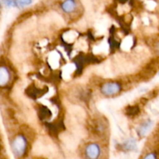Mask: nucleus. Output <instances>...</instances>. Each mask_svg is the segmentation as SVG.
<instances>
[{"label":"nucleus","instance_id":"obj_2","mask_svg":"<svg viewBox=\"0 0 159 159\" xmlns=\"http://www.w3.org/2000/svg\"><path fill=\"white\" fill-rule=\"evenodd\" d=\"M52 25L59 28L65 26V21L62 17L59 14L54 12L47 14L41 19V21H40V27L46 30Z\"/></svg>","mask_w":159,"mask_h":159},{"label":"nucleus","instance_id":"obj_15","mask_svg":"<svg viewBox=\"0 0 159 159\" xmlns=\"http://www.w3.org/2000/svg\"><path fill=\"white\" fill-rule=\"evenodd\" d=\"M32 2V0H17V4L20 6H27Z\"/></svg>","mask_w":159,"mask_h":159},{"label":"nucleus","instance_id":"obj_14","mask_svg":"<svg viewBox=\"0 0 159 159\" xmlns=\"http://www.w3.org/2000/svg\"><path fill=\"white\" fill-rule=\"evenodd\" d=\"M9 79V71L6 69L5 68L2 67L0 68V85L2 86L5 85Z\"/></svg>","mask_w":159,"mask_h":159},{"label":"nucleus","instance_id":"obj_16","mask_svg":"<svg viewBox=\"0 0 159 159\" xmlns=\"http://www.w3.org/2000/svg\"><path fill=\"white\" fill-rule=\"evenodd\" d=\"M143 159H158V158L155 153H149Z\"/></svg>","mask_w":159,"mask_h":159},{"label":"nucleus","instance_id":"obj_10","mask_svg":"<svg viewBox=\"0 0 159 159\" xmlns=\"http://www.w3.org/2000/svg\"><path fill=\"white\" fill-rule=\"evenodd\" d=\"M85 154L87 159H99L100 156V148L97 144H91L86 147Z\"/></svg>","mask_w":159,"mask_h":159},{"label":"nucleus","instance_id":"obj_7","mask_svg":"<svg viewBox=\"0 0 159 159\" xmlns=\"http://www.w3.org/2000/svg\"><path fill=\"white\" fill-rule=\"evenodd\" d=\"M59 138L64 145L69 150H75L79 145V138L69 132H62Z\"/></svg>","mask_w":159,"mask_h":159},{"label":"nucleus","instance_id":"obj_12","mask_svg":"<svg viewBox=\"0 0 159 159\" xmlns=\"http://www.w3.org/2000/svg\"><path fill=\"white\" fill-rule=\"evenodd\" d=\"M119 91L120 85L114 82L105 84L102 88V92L106 95H114Z\"/></svg>","mask_w":159,"mask_h":159},{"label":"nucleus","instance_id":"obj_3","mask_svg":"<svg viewBox=\"0 0 159 159\" xmlns=\"http://www.w3.org/2000/svg\"><path fill=\"white\" fill-rule=\"evenodd\" d=\"M37 26V20L36 18L32 17L28 20H26L23 24L20 26V27L18 30H16L15 34V38L19 41H22L23 37L29 33L32 32L35 29Z\"/></svg>","mask_w":159,"mask_h":159},{"label":"nucleus","instance_id":"obj_13","mask_svg":"<svg viewBox=\"0 0 159 159\" xmlns=\"http://www.w3.org/2000/svg\"><path fill=\"white\" fill-rule=\"evenodd\" d=\"M61 8L65 12H71L75 9L76 2L75 0H65L61 5Z\"/></svg>","mask_w":159,"mask_h":159},{"label":"nucleus","instance_id":"obj_4","mask_svg":"<svg viewBox=\"0 0 159 159\" xmlns=\"http://www.w3.org/2000/svg\"><path fill=\"white\" fill-rule=\"evenodd\" d=\"M115 68L118 73L128 74L134 71L135 67L125 57L118 54L115 56Z\"/></svg>","mask_w":159,"mask_h":159},{"label":"nucleus","instance_id":"obj_9","mask_svg":"<svg viewBox=\"0 0 159 159\" xmlns=\"http://www.w3.org/2000/svg\"><path fill=\"white\" fill-rule=\"evenodd\" d=\"M12 56L17 61L25 60L28 56V49L24 44L19 43L12 49Z\"/></svg>","mask_w":159,"mask_h":159},{"label":"nucleus","instance_id":"obj_5","mask_svg":"<svg viewBox=\"0 0 159 159\" xmlns=\"http://www.w3.org/2000/svg\"><path fill=\"white\" fill-rule=\"evenodd\" d=\"M66 124L68 126V129L70 130L71 133L77 137L79 139L84 138L87 136V131L85 127L81 124L80 122L75 120L71 119V117L68 116L66 119Z\"/></svg>","mask_w":159,"mask_h":159},{"label":"nucleus","instance_id":"obj_8","mask_svg":"<svg viewBox=\"0 0 159 159\" xmlns=\"http://www.w3.org/2000/svg\"><path fill=\"white\" fill-rule=\"evenodd\" d=\"M26 141L23 137L18 136L14 139L12 144V150L14 155L16 157H22L26 151Z\"/></svg>","mask_w":159,"mask_h":159},{"label":"nucleus","instance_id":"obj_6","mask_svg":"<svg viewBox=\"0 0 159 159\" xmlns=\"http://www.w3.org/2000/svg\"><path fill=\"white\" fill-rule=\"evenodd\" d=\"M68 114L71 119L80 123L83 122L86 116L85 110L82 107L72 104H69L68 106Z\"/></svg>","mask_w":159,"mask_h":159},{"label":"nucleus","instance_id":"obj_11","mask_svg":"<svg viewBox=\"0 0 159 159\" xmlns=\"http://www.w3.org/2000/svg\"><path fill=\"white\" fill-rule=\"evenodd\" d=\"M97 73L103 77L107 78L112 76V66L110 62L107 61L99 65L97 68Z\"/></svg>","mask_w":159,"mask_h":159},{"label":"nucleus","instance_id":"obj_1","mask_svg":"<svg viewBox=\"0 0 159 159\" xmlns=\"http://www.w3.org/2000/svg\"><path fill=\"white\" fill-rule=\"evenodd\" d=\"M33 153L35 155H43L48 158L56 156L57 148L55 144L48 138H38L33 146Z\"/></svg>","mask_w":159,"mask_h":159}]
</instances>
